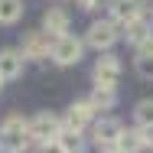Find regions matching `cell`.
<instances>
[{"label":"cell","mask_w":153,"mask_h":153,"mask_svg":"<svg viewBox=\"0 0 153 153\" xmlns=\"http://www.w3.org/2000/svg\"><path fill=\"white\" fill-rule=\"evenodd\" d=\"M30 147V121H23L20 114H10L0 124V150L3 153H23Z\"/></svg>","instance_id":"6da1fadb"},{"label":"cell","mask_w":153,"mask_h":153,"mask_svg":"<svg viewBox=\"0 0 153 153\" xmlns=\"http://www.w3.org/2000/svg\"><path fill=\"white\" fill-rule=\"evenodd\" d=\"M117 39H121V30H117L114 20H94L88 26V33H85V42L91 49H98V52H108Z\"/></svg>","instance_id":"7a4b0ae2"},{"label":"cell","mask_w":153,"mask_h":153,"mask_svg":"<svg viewBox=\"0 0 153 153\" xmlns=\"http://www.w3.org/2000/svg\"><path fill=\"white\" fill-rule=\"evenodd\" d=\"M65 130L62 121L56 114H49V111H42V114H36L30 121V143H52V140H59V134Z\"/></svg>","instance_id":"3957f363"},{"label":"cell","mask_w":153,"mask_h":153,"mask_svg":"<svg viewBox=\"0 0 153 153\" xmlns=\"http://www.w3.org/2000/svg\"><path fill=\"white\" fill-rule=\"evenodd\" d=\"M82 52H85V42L78 39V36H59V39H52V62L56 65H75V62L82 59Z\"/></svg>","instance_id":"277c9868"},{"label":"cell","mask_w":153,"mask_h":153,"mask_svg":"<svg viewBox=\"0 0 153 153\" xmlns=\"http://www.w3.org/2000/svg\"><path fill=\"white\" fill-rule=\"evenodd\" d=\"M91 78H94V85H98V88H114V85H117V78H121V62H117V56L104 52L101 59L94 62Z\"/></svg>","instance_id":"5b68a950"},{"label":"cell","mask_w":153,"mask_h":153,"mask_svg":"<svg viewBox=\"0 0 153 153\" xmlns=\"http://www.w3.org/2000/svg\"><path fill=\"white\" fill-rule=\"evenodd\" d=\"M108 10H111L114 23L127 26V23H134L147 13V0H108Z\"/></svg>","instance_id":"8992f818"},{"label":"cell","mask_w":153,"mask_h":153,"mask_svg":"<svg viewBox=\"0 0 153 153\" xmlns=\"http://www.w3.org/2000/svg\"><path fill=\"white\" fill-rule=\"evenodd\" d=\"M20 52H23V59H46V56L52 52V36L42 33V30L23 33V46H20Z\"/></svg>","instance_id":"52a82bcc"},{"label":"cell","mask_w":153,"mask_h":153,"mask_svg":"<svg viewBox=\"0 0 153 153\" xmlns=\"http://www.w3.org/2000/svg\"><path fill=\"white\" fill-rule=\"evenodd\" d=\"M94 114H98V111L91 108V101H75V104L65 111V117H62V127H65V130H75V134H82V130H85V127L94 121Z\"/></svg>","instance_id":"ba28073f"},{"label":"cell","mask_w":153,"mask_h":153,"mask_svg":"<svg viewBox=\"0 0 153 153\" xmlns=\"http://www.w3.org/2000/svg\"><path fill=\"white\" fill-rule=\"evenodd\" d=\"M121 130H124V127H121L117 117H101V121H94V127H91V140L101 147V150H114Z\"/></svg>","instance_id":"9c48e42d"},{"label":"cell","mask_w":153,"mask_h":153,"mask_svg":"<svg viewBox=\"0 0 153 153\" xmlns=\"http://www.w3.org/2000/svg\"><path fill=\"white\" fill-rule=\"evenodd\" d=\"M42 33H49L52 39H59L68 33V13L62 10V7H49L46 13H42Z\"/></svg>","instance_id":"30bf717a"},{"label":"cell","mask_w":153,"mask_h":153,"mask_svg":"<svg viewBox=\"0 0 153 153\" xmlns=\"http://www.w3.org/2000/svg\"><path fill=\"white\" fill-rule=\"evenodd\" d=\"M23 52L20 49H3L0 52V78L3 82H13V78H20L23 75Z\"/></svg>","instance_id":"8fae6325"},{"label":"cell","mask_w":153,"mask_h":153,"mask_svg":"<svg viewBox=\"0 0 153 153\" xmlns=\"http://www.w3.org/2000/svg\"><path fill=\"white\" fill-rule=\"evenodd\" d=\"M121 36L127 39V42H130V46H137V49H140V46H143V42H147V39L153 36V30H150V23H147V20L140 16V20H134V23H127Z\"/></svg>","instance_id":"7c38bea8"},{"label":"cell","mask_w":153,"mask_h":153,"mask_svg":"<svg viewBox=\"0 0 153 153\" xmlns=\"http://www.w3.org/2000/svg\"><path fill=\"white\" fill-rule=\"evenodd\" d=\"M140 150H147L140 130H121V137L114 143V153H140Z\"/></svg>","instance_id":"4fadbf2b"},{"label":"cell","mask_w":153,"mask_h":153,"mask_svg":"<svg viewBox=\"0 0 153 153\" xmlns=\"http://www.w3.org/2000/svg\"><path fill=\"white\" fill-rule=\"evenodd\" d=\"M23 16V0H0V26H13Z\"/></svg>","instance_id":"5bb4252c"},{"label":"cell","mask_w":153,"mask_h":153,"mask_svg":"<svg viewBox=\"0 0 153 153\" xmlns=\"http://www.w3.org/2000/svg\"><path fill=\"white\" fill-rule=\"evenodd\" d=\"M88 101H91L94 111H111V108L117 104V91H114V88H94Z\"/></svg>","instance_id":"9a60e30c"},{"label":"cell","mask_w":153,"mask_h":153,"mask_svg":"<svg viewBox=\"0 0 153 153\" xmlns=\"http://www.w3.org/2000/svg\"><path fill=\"white\" fill-rule=\"evenodd\" d=\"M134 121H137V127H153V98H143L134 108Z\"/></svg>","instance_id":"2e32d148"},{"label":"cell","mask_w":153,"mask_h":153,"mask_svg":"<svg viewBox=\"0 0 153 153\" xmlns=\"http://www.w3.org/2000/svg\"><path fill=\"white\" fill-rule=\"evenodd\" d=\"M59 143H62L65 153H82V147H85L82 134H75V130H62V134H59Z\"/></svg>","instance_id":"e0dca14e"},{"label":"cell","mask_w":153,"mask_h":153,"mask_svg":"<svg viewBox=\"0 0 153 153\" xmlns=\"http://www.w3.org/2000/svg\"><path fill=\"white\" fill-rule=\"evenodd\" d=\"M134 68H137V75H140L143 82H153V59L150 56H137V59H134Z\"/></svg>","instance_id":"ac0fdd59"},{"label":"cell","mask_w":153,"mask_h":153,"mask_svg":"<svg viewBox=\"0 0 153 153\" xmlns=\"http://www.w3.org/2000/svg\"><path fill=\"white\" fill-rule=\"evenodd\" d=\"M36 153H65V150H62L59 140H52V143H39V150H36Z\"/></svg>","instance_id":"d6986e66"},{"label":"cell","mask_w":153,"mask_h":153,"mask_svg":"<svg viewBox=\"0 0 153 153\" xmlns=\"http://www.w3.org/2000/svg\"><path fill=\"white\" fill-rule=\"evenodd\" d=\"M137 130H140L143 143H147V147H153V127H137Z\"/></svg>","instance_id":"ffe728a7"},{"label":"cell","mask_w":153,"mask_h":153,"mask_svg":"<svg viewBox=\"0 0 153 153\" xmlns=\"http://www.w3.org/2000/svg\"><path fill=\"white\" fill-rule=\"evenodd\" d=\"M137 56H150V59H153V36L143 42V46H140V49H137Z\"/></svg>","instance_id":"44dd1931"},{"label":"cell","mask_w":153,"mask_h":153,"mask_svg":"<svg viewBox=\"0 0 153 153\" xmlns=\"http://www.w3.org/2000/svg\"><path fill=\"white\" fill-rule=\"evenodd\" d=\"M78 7H82V10H98L101 0H78Z\"/></svg>","instance_id":"7402d4cb"},{"label":"cell","mask_w":153,"mask_h":153,"mask_svg":"<svg viewBox=\"0 0 153 153\" xmlns=\"http://www.w3.org/2000/svg\"><path fill=\"white\" fill-rule=\"evenodd\" d=\"M101 153H114V150H101Z\"/></svg>","instance_id":"603a6c76"},{"label":"cell","mask_w":153,"mask_h":153,"mask_svg":"<svg viewBox=\"0 0 153 153\" xmlns=\"http://www.w3.org/2000/svg\"><path fill=\"white\" fill-rule=\"evenodd\" d=\"M0 88H3V78H0Z\"/></svg>","instance_id":"cb8c5ba5"}]
</instances>
